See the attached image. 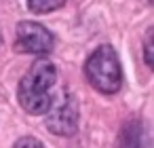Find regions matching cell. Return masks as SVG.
Instances as JSON below:
<instances>
[{"instance_id":"6da1fadb","label":"cell","mask_w":154,"mask_h":148,"mask_svg":"<svg viewBox=\"0 0 154 148\" xmlns=\"http://www.w3.org/2000/svg\"><path fill=\"white\" fill-rule=\"evenodd\" d=\"M57 83V68L51 59L38 57L19 80L17 99L28 114H47L53 104V87Z\"/></svg>"},{"instance_id":"7a4b0ae2","label":"cell","mask_w":154,"mask_h":148,"mask_svg":"<svg viewBox=\"0 0 154 148\" xmlns=\"http://www.w3.org/2000/svg\"><path fill=\"white\" fill-rule=\"evenodd\" d=\"M85 74L89 83L99 93H106V95L116 93L122 85V68L116 51L110 45H101L89 55L85 64Z\"/></svg>"},{"instance_id":"3957f363","label":"cell","mask_w":154,"mask_h":148,"mask_svg":"<svg viewBox=\"0 0 154 148\" xmlns=\"http://www.w3.org/2000/svg\"><path fill=\"white\" fill-rule=\"evenodd\" d=\"M47 129L63 137L78 131V102L70 91H63L57 99H53L47 112Z\"/></svg>"},{"instance_id":"277c9868","label":"cell","mask_w":154,"mask_h":148,"mask_svg":"<svg viewBox=\"0 0 154 148\" xmlns=\"http://www.w3.org/2000/svg\"><path fill=\"white\" fill-rule=\"evenodd\" d=\"M55 47V38L53 34L36 21H19L17 26V40H15V49L19 53H34V55H49Z\"/></svg>"},{"instance_id":"5b68a950","label":"cell","mask_w":154,"mask_h":148,"mask_svg":"<svg viewBox=\"0 0 154 148\" xmlns=\"http://www.w3.org/2000/svg\"><path fill=\"white\" fill-rule=\"evenodd\" d=\"M66 5V0H30L28 2V9L36 15L40 13H51V11H57Z\"/></svg>"},{"instance_id":"8992f818","label":"cell","mask_w":154,"mask_h":148,"mask_svg":"<svg viewBox=\"0 0 154 148\" xmlns=\"http://www.w3.org/2000/svg\"><path fill=\"white\" fill-rule=\"evenodd\" d=\"M152 36H154V30H148L146 38H143V59H146V66L148 68H154V55H152Z\"/></svg>"},{"instance_id":"52a82bcc","label":"cell","mask_w":154,"mask_h":148,"mask_svg":"<svg viewBox=\"0 0 154 148\" xmlns=\"http://www.w3.org/2000/svg\"><path fill=\"white\" fill-rule=\"evenodd\" d=\"M13 148H45L36 137H30V135H26V137H19L15 144H13Z\"/></svg>"}]
</instances>
